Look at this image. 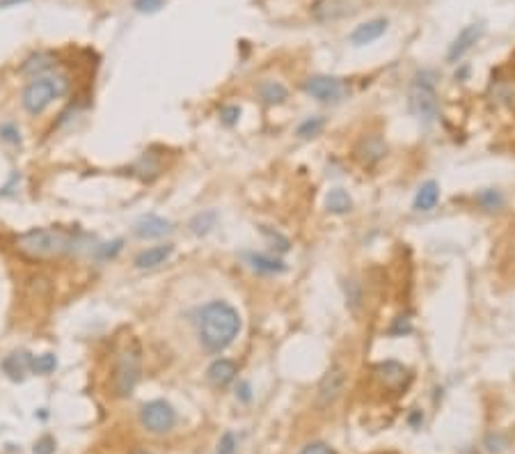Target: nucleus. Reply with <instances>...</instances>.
Segmentation results:
<instances>
[{"label":"nucleus","mask_w":515,"mask_h":454,"mask_svg":"<svg viewBox=\"0 0 515 454\" xmlns=\"http://www.w3.org/2000/svg\"><path fill=\"white\" fill-rule=\"evenodd\" d=\"M240 330L238 312L225 301H213L204 305L199 315V340L213 353L225 351L227 346L236 340Z\"/></svg>","instance_id":"nucleus-1"},{"label":"nucleus","mask_w":515,"mask_h":454,"mask_svg":"<svg viewBox=\"0 0 515 454\" xmlns=\"http://www.w3.org/2000/svg\"><path fill=\"white\" fill-rule=\"evenodd\" d=\"M76 234L64 227H35L16 239V250L28 260H55L73 250Z\"/></svg>","instance_id":"nucleus-2"},{"label":"nucleus","mask_w":515,"mask_h":454,"mask_svg":"<svg viewBox=\"0 0 515 454\" xmlns=\"http://www.w3.org/2000/svg\"><path fill=\"white\" fill-rule=\"evenodd\" d=\"M140 369H143V358H140V344L131 342L119 351L113 369V392L115 397H131L140 381Z\"/></svg>","instance_id":"nucleus-3"},{"label":"nucleus","mask_w":515,"mask_h":454,"mask_svg":"<svg viewBox=\"0 0 515 454\" xmlns=\"http://www.w3.org/2000/svg\"><path fill=\"white\" fill-rule=\"evenodd\" d=\"M66 90H69L66 76H39L26 85L21 104L30 115H39L51 106L53 99L62 97Z\"/></svg>","instance_id":"nucleus-4"},{"label":"nucleus","mask_w":515,"mask_h":454,"mask_svg":"<svg viewBox=\"0 0 515 454\" xmlns=\"http://www.w3.org/2000/svg\"><path fill=\"white\" fill-rule=\"evenodd\" d=\"M433 73L421 71L412 83L410 90V111L417 115L423 124H433L440 113V101L435 92V83L430 80Z\"/></svg>","instance_id":"nucleus-5"},{"label":"nucleus","mask_w":515,"mask_h":454,"mask_svg":"<svg viewBox=\"0 0 515 454\" xmlns=\"http://www.w3.org/2000/svg\"><path fill=\"white\" fill-rule=\"evenodd\" d=\"M140 423L152 434H168L177 425V411L165 399H154L147 402L143 409H140Z\"/></svg>","instance_id":"nucleus-6"},{"label":"nucleus","mask_w":515,"mask_h":454,"mask_svg":"<svg viewBox=\"0 0 515 454\" xmlns=\"http://www.w3.org/2000/svg\"><path fill=\"white\" fill-rule=\"evenodd\" d=\"M346 390V371L344 367H330L317 388V406L319 409H330Z\"/></svg>","instance_id":"nucleus-7"},{"label":"nucleus","mask_w":515,"mask_h":454,"mask_svg":"<svg viewBox=\"0 0 515 454\" xmlns=\"http://www.w3.org/2000/svg\"><path fill=\"white\" fill-rule=\"evenodd\" d=\"M303 90L321 104H335L346 92L342 78L335 76H310L303 83Z\"/></svg>","instance_id":"nucleus-8"},{"label":"nucleus","mask_w":515,"mask_h":454,"mask_svg":"<svg viewBox=\"0 0 515 454\" xmlns=\"http://www.w3.org/2000/svg\"><path fill=\"white\" fill-rule=\"evenodd\" d=\"M355 156H357V161L364 165V168H373V165L380 163L387 156L385 140L380 138L378 134L364 136L360 143H357V147H355Z\"/></svg>","instance_id":"nucleus-9"},{"label":"nucleus","mask_w":515,"mask_h":454,"mask_svg":"<svg viewBox=\"0 0 515 454\" xmlns=\"http://www.w3.org/2000/svg\"><path fill=\"white\" fill-rule=\"evenodd\" d=\"M481 35H484V26H479V23L465 26V28L458 32V37H456V39L451 41L449 51H447V62H451V64L460 62V60H463V55L467 53L470 48L474 46L477 41L481 39Z\"/></svg>","instance_id":"nucleus-10"},{"label":"nucleus","mask_w":515,"mask_h":454,"mask_svg":"<svg viewBox=\"0 0 515 454\" xmlns=\"http://www.w3.org/2000/svg\"><path fill=\"white\" fill-rule=\"evenodd\" d=\"M133 232H136V236H140V239H161V236L172 232V222L161 218V216H156V213H147V216L136 220Z\"/></svg>","instance_id":"nucleus-11"},{"label":"nucleus","mask_w":515,"mask_h":454,"mask_svg":"<svg viewBox=\"0 0 515 454\" xmlns=\"http://www.w3.org/2000/svg\"><path fill=\"white\" fill-rule=\"evenodd\" d=\"M236 374H238L236 362L229 360V358L213 360L209 365V369H206V378H209V383L215 385V388H227L236 378Z\"/></svg>","instance_id":"nucleus-12"},{"label":"nucleus","mask_w":515,"mask_h":454,"mask_svg":"<svg viewBox=\"0 0 515 454\" xmlns=\"http://www.w3.org/2000/svg\"><path fill=\"white\" fill-rule=\"evenodd\" d=\"M174 253V246L172 243H161V246H152L147 248V250L138 253L136 260H133V264H136V269H156L161 267V264H165Z\"/></svg>","instance_id":"nucleus-13"},{"label":"nucleus","mask_w":515,"mask_h":454,"mask_svg":"<svg viewBox=\"0 0 515 454\" xmlns=\"http://www.w3.org/2000/svg\"><path fill=\"white\" fill-rule=\"evenodd\" d=\"M385 30H387V19H371L367 23H360V26L351 32V44L367 46L371 41L383 37Z\"/></svg>","instance_id":"nucleus-14"},{"label":"nucleus","mask_w":515,"mask_h":454,"mask_svg":"<svg viewBox=\"0 0 515 454\" xmlns=\"http://www.w3.org/2000/svg\"><path fill=\"white\" fill-rule=\"evenodd\" d=\"M3 371L12 381H23V376L32 371V356L28 351H14L3 360Z\"/></svg>","instance_id":"nucleus-15"},{"label":"nucleus","mask_w":515,"mask_h":454,"mask_svg":"<svg viewBox=\"0 0 515 454\" xmlns=\"http://www.w3.org/2000/svg\"><path fill=\"white\" fill-rule=\"evenodd\" d=\"M376 374L387 388H398L405 381V376H408V369L396 360H385L376 367Z\"/></svg>","instance_id":"nucleus-16"},{"label":"nucleus","mask_w":515,"mask_h":454,"mask_svg":"<svg viewBox=\"0 0 515 454\" xmlns=\"http://www.w3.org/2000/svg\"><path fill=\"white\" fill-rule=\"evenodd\" d=\"M55 67V55L53 53H48V51H39V53H35V55H30L26 62H23V67H21V71L26 73V76H35V78H39V76H44L46 71H51Z\"/></svg>","instance_id":"nucleus-17"},{"label":"nucleus","mask_w":515,"mask_h":454,"mask_svg":"<svg viewBox=\"0 0 515 454\" xmlns=\"http://www.w3.org/2000/svg\"><path fill=\"white\" fill-rule=\"evenodd\" d=\"M437 202H440V186H437V181L430 179L426 184L419 186L412 206H414V211H433Z\"/></svg>","instance_id":"nucleus-18"},{"label":"nucleus","mask_w":515,"mask_h":454,"mask_svg":"<svg viewBox=\"0 0 515 454\" xmlns=\"http://www.w3.org/2000/svg\"><path fill=\"white\" fill-rule=\"evenodd\" d=\"M256 94L266 104V106H277V104H284V99L289 97L286 87L282 85L280 80H263L259 87H256Z\"/></svg>","instance_id":"nucleus-19"},{"label":"nucleus","mask_w":515,"mask_h":454,"mask_svg":"<svg viewBox=\"0 0 515 454\" xmlns=\"http://www.w3.org/2000/svg\"><path fill=\"white\" fill-rule=\"evenodd\" d=\"M326 209L330 213H335V216H344L353 209V200L351 195H348L344 188H332L326 197Z\"/></svg>","instance_id":"nucleus-20"},{"label":"nucleus","mask_w":515,"mask_h":454,"mask_svg":"<svg viewBox=\"0 0 515 454\" xmlns=\"http://www.w3.org/2000/svg\"><path fill=\"white\" fill-rule=\"evenodd\" d=\"M247 262H250V267L254 271H259V274H284L286 271V264L282 260H275V257H266V255H256V253H250L247 255Z\"/></svg>","instance_id":"nucleus-21"},{"label":"nucleus","mask_w":515,"mask_h":454,"mask_svg":"<svg viewBox=\"0 0 515 454\" xmlns=\"http://www.w3.org/2000/svg\"><path fill=\"white\" fill-rule=\"evenodd\" d=\"M133 175H138L145 181H152L154 177L161 175V161L154 154H143V159L133 165Z\"/></svg>","instance_id":"nucleus-22"},{"label":"nucleus","mask_w":515,"mask_h":454,"mask_svg":"<svg viewBox=\"0 0 515 454\" xmlns=\"http://www.w3.org/2000/svg\"><path fill=\"white\" fill-rule=\"evenodd\" d=\"M215 222H218V213H215L213 209L211 211H202V213H197L193 220H190V229H193V234L204 236L215 227Z\"/></svg>","instance_id":"nucleus-23"},{"label":"nucleus","mask_w":515,"mask_h":454,"mask_svg":"<svg viewBox=\"0 0 515 454\" xmlns=\"http://www.w3.org/2000/svg\"><path fill=\"white\" fill-rule=\"evenodd\" d=\"M55 367H57V358L53 353H41V356L32 358V371H35V374L46 376V374H51Z\"/></svg>","instance_id":"nucleus-24"},{"label":"nucleus","mask_w":515,"mask_h":454,"mask_svg":"<svg viewBox=\"0 0 515 454\" xmlns=\"http://www.w3.org/2000/svg\"><path fill=\"white\" fill-rule=\"evenodd\" d=\"M323 127H326V120H323V118H310V120H305L300 127H298V136H300V138H314V136L321 134Z\"/></svg>","instance_id":"nucleus-25"},{"label":"nucleus","mask_w":515,"mask_h":454,"mask_svg":"<svg viewBox=\"0 0 515 454\" xmlns=\"http://www.w3.org/2000/svg\"><path fill=\"white\" fill-rule=\"evenodd\" d=\"M122 248H124L122 239H115V241L101 243V246L96 248V257L99 260H113V257H117V255L122 253Z\"/></svg>","instance_id":"nucleus-26"},{"label":"nucleus","mask_w":515,"mask_h":454,"mask_svg":"<svg viewBox=\"0 0 515 454\" xmlns=\"http://www.w3.org/2000/svg\"><path fill=\"white\" fill-rule=\"evenodd\" d=\"M477 202L484 206V209H488V211H493V209H500L502 206V195L497 193V191H481L479 195H477Z\"/></svg>","instance_id":"nucleus-27"},{"label":"nucleus","mask_w":515,"mask_h":454,"mask_svg":"<svg viewBox=\"0 0 515 454\" xmlns=\"http://www.w3.org/2000/svg\"><path fill=\"white\" fill-rule=\"evenodd\" d=\"M163 5H165V0H136V3H133V7H136L138 12H143V14L159 12Z\"/></svg>","instance_id":"nucleus-28"},{"label":"nucleus","mask_w":515,"mask_h":454,"mask_svg":"<svg viewBox=\"0 0 515 454\" xmlns=\"http://www.w3.org/2000/svg\"><path fill=\"white\" fill-rule=\"evenodd\" d=\"M218 454H236V436L231 432L222 434V439L218 443Z\"/></svg>","instance_id":"nucleus-29"},{"label":"nucleus","mask_w":515,"mask_h":454,"mask_svg":"<svg viewBox=\"0 0 515 454\" xmlns=\"http://www.w3.org/2000/svg\"><path fill=\"white\" fill-rule=\"evenodd\" d=\"M261 232L270 239L273 243H275V248L280 253H286L289 248H291V243H289V239L286 236H282V234H277V232H273V229H268V227H261Z\"/></svg>","instance_id":"nucleus-30"},{"label":"nucleus","mask_w":515,"mask_h":454,"mask_svg":"<svg viewBox=\"0 0 515 454\" xmlns=\"http://www.w3.org/2000/svg\"><path fill=\"white\" fill-rule=\"evenodd\" d=\"M53 452H55L53 436H41V439L35 443V450H32V454H53Z\"/></svg>","instance_id":"nucleus-31"},{"label":"nucleus","mask_w":515,"mask_h":454,"mask_svg":"<svg viewBox=\"0 0 515 454\" xmlns=\"http://www.w3.org/2000/svg\"><path fill=\"white\" fill-rule=\"evenodd\" d=\"M238 115H240V108L238 106H225V108L220 111V120L227 124V127H234L238 122Z\"/></svg>","instance_id":"nucleus-32"},{"label":"nucleus","mask_w":515,"mask_h":454,"mask_svg":"<svg viewBox=\"0 0 515 454\" xmlns=\"http://www.w3.org/2000/svg\"><path fill=\"white\" fill-rule=\"evenodd\" d=\"M298 454H337V452L326 443H310V445H305Z\"/></svg>","instance_id":"nucleus-33"},{"label":"nucleus","mask_w":515,"mask_h":454,"mask_svg":"<svg viewBox=\"0 0 515 454\" xmlns=\"http://www.w3.org/2000/svg\"><path fill=\"white\" fill-rule=\"evenodd\" d=\"M506 448V439H502L500 434H490L486 439V450L488 452H502Z\"/></svg>","instance_id":"nucleus-34"},{"label":"nucleus","mask_w":515,"mask_h":454,"mask_svg":"<svg viewBox=\"0 0 515 454\" xmlns=\"http://www.w3.org/2000/svg\"><path fill=\"white\" fill-rule=\"evenodd\" d=\"M0 136H3V140H7V143H19L21 140L19 129H16L14 124H3V127H0Z\"/></svg>","instance_id":"nucleus-35"},{"label":"nucleus","mask_w":515,"mask_h":454,"mask_svg":"<svg viewBox=\"0 0 515 454\" xmlns=\"http://www.w3.org/2000/svg\"><path fill=\"white\" fill-rule=\"evenodd\" d=\"M348 285H351V289H353V294H346L348 303H351V308L357 310V305H360V301H362V292H360V287H357V283H348Z\"/></svg>","instance_id":"nucleus-36"},{"label":"nucleus","mask_w":515,"mask_h":454,"mask_svg":"<svg viewBox=\"0 0 515 454\" xmlns=\"http://www.w3.org/2000/svg\"><path fill=\"white\" fill-rule=\"evenodd\" d=\"M240 399H243V402H250V385H247V383L240 385Z\"/></svg>","instance_id":"nucleus-37"},{"label":"nucleus","mask_w":515,"mask_h":454,"mask_svg":"<svg viewBox=\"0 0 515 454\" xmlns=\"http://www.w3.org/2000/svg\"><path fill=\"white\" fill-rule=\"evenodd\" d=\"M19 3H26V0H0V7H12V5H19Z\"/></svg>","instance_id":"nucleus-38"},{"label":"nucleus","mask_w":515,"mask_h":454,"mask_svg":"<svg viewBox=\"0 0 515 454\" xmlns=\"http://www.w3.org/2000/svg\"><path fill=\"white\" fill-rule=\"evenodd\" d=\"M421 420H423V418L419 416V413H412V416H410V423H412V425H419Z\"/></svg>","instance_id":"nucleus-39"},{"label":"nucleus","mask_w":515,"mask_h":454,"mask_svg":"<svg viewBox=\"0 0 515 454\" xmlns=\"http://www.w3.org/2000/svg\"><path fill=\"white\" fill-rule=\"evenodd\" d=\"M131 454H149V452H145V450H133Z\"/></svg>","instance_id":"nucleus-40"}]
</instances>
